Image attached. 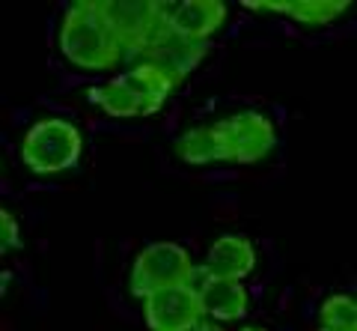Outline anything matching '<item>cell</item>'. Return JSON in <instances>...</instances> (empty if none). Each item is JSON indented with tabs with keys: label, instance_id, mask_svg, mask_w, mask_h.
<instances>
[{
	"label": "cell",
	"instance_id": "6da1fadb",
	"mask_svg": "<svg viewBox=\"0 0 357 331\" xmlns=\"http://www.w3.org/2000/svg\"><path fill=\"white\" fill-rule=\"evenodd\" d=\"M60 48L66 60L86 72L114 69L122 60V45L98 9V0H81L66 13L60 24Z\"/></svg>",
	"mask_w": 357,
	"mask_h": 331
},
{
	"label": "cell",
	"instance_id": "7a4b0ae2",
	"mask_svg": "<svg viewBox=\"0 0 357 331\" xmlns=\"http://www.w3.org/2000/svg\"><path fill=\"white\" fill-rule=\"evenodd\" d=\"M84 138L66 119H39L24 140H21V159L33 173H60L69 170L81 159Z\"/></svg>",
	"mask_w": 357,
	"mask_h": 331
},
{
	"label": "cell",
	"instance_id": "3957f363",
	"mask_svg": "<svg viewBox=\"0 0 357 331\" xmlns=\"http://www.w3.org/2000/svg\"><path fill=\"white\" fill-rule=\"evenodd\" d=\"M194 263L188 251L173 242H155L146 245L131 266V293L146 302L152 293H161L167 286H182L191 281Z\"/></svg>",
	"mask_w": 357,
	"mask_h": 331
},
{
	"label": "cell",
	"instance_id": "277c9868",
	"mask_svg": "<svg viewBox=\"0 0 357 331\" xmlns=\"http://www.w3.org/2000/svg\"><path fill=\"white\" fill-rule=\"evenodd\" d=\"M98 9L122 48L146 51L164 30V3L155 0H98Z\"/></svg>",
	"mask_w": 357,
	"mask_h": 331
},
{
	"label": "cell",
	"instance_id": "5b68a950",
	"mask_svg": "<svg viewBox=\"0 0 357 331\" xmlns=\"http://www.w3.org/2000/svg\"><path fill=\"white\" fill-rule=\"evenodd\" d=\"M143 314H146L149 331H197L206 316L203 304H199V293L188 284L152 293L143 302Z\"/></svg>",
	"mask_w": 357,
	"mask_h": 331
},
{
	"label": "cell",
	"instance_id": "8992f818",
	"mask_svg": "<svg viewBox=\"0 0 357 331\" xmlns=\"http://www.w3.org/2000/svg\"><path fill=\"white\" fill-rule=\"evenodd\" d=\"M218 126L229 147V161L238 164H253L265 159L277 143L271 119L259 114V110H241V114H232Z\"/></svg>",
	"mask_w": 357,
	"mask_h": 331
},
{
	"label": "cell",
	"instance_id": "52a82bcc",
	"mask_svg": "<svg viewBox=\"0 0 357 331\" xmlns=\"http://www.w3.org/2000/svg\"><path fill=\"white\" fill-rule=\"evenodd\" d=\"M143 54H146V63H152L155 69H161L173 84H182L188 75H191L194 66L206 57V42L188 39L182 33L164 27Z\"/></svg>",
	"mask_w": 357,
	"mask_h": 331
},
{
	"label": "cell",
	"instance_id": "ba28073f",
	"mask_svg": "<svg viewBox=\"0 0 357 331\" xmlns=\"http://www.w3.org/2000/svg\"><path fill=\"white\" fill-rule=\"evenodd\" d=\"M227 18V6L220 0H185V3H164V27L182 33L188 39L206 42L220 30Z\"/></svg>",
	"mask_w": 357,
	"mask_h": 331
},
{
	"label": "cell",
	"instance_id": "9c48e42d",
	"mask_svg": "<svg viewBox=\"0 0 357 331\" xmlns=\"http://www.w3.org/2000/svg\"><path fill=\"white\" fill-rule=\"evenodd\" d=\"M256 266V251L248 239L241 236H220L215 245L208 248L203 269L211 278L220 281H241L248 278Z\"/></svg>",
	"mask_w": 357,
	"mask_h": 331
},
{
	"label": "cell",
	"instance_id": "30bf717a",
	"mask_svg": "<svg viewBox=\"0 0 357 331\" xmlns=\"http://www.w3.org/2000/svg\"><path fill=\"white\" fill-rule=\"evenodd\" d=\"M199 304H203V314L215 323H236L248 314V293L241 281L208 278L199 290Z\"/></svg>",
	"mask_w": 357,
	"mask_h": 331
},
{
	"label": "cell",
	"instance_id": "8fae6325",
	"mask_svg": "<svg viewBox=\"0 0 357 331\" xmlns=\"http://www.w3.org/2000/svg\"><path fill=\"white\" fill-rule=\"evenodd\" d=\"M176 156L185 164H215L229 161V147L223 140L220 126H197L188 128L176 140Z\"/></svg>",
	"mask_w": 357,
	"mask_h": 331
},
{
	"label": "cell",
	"instance_id": "7c38bea8",
	"mask_svg": "<svg viewBox=\"0 0 357 331\" xmlns=\"http://www.w3.org/2000/svg\"><path fill=\"white\" fill-rule=\"evenodd\" d=\"M122 81L131 87V93H134V96H137L140 114H143V117L158 114V110L164 108V102L170 98V93L176 90V84L167 78L161 69H155V66L146 63V60H143L140 66H134L131 72L122 75Z\"/></svg>",
	"mask_w": 357,
	"mask_h": 331
},
{
	"label": "cell",
	"instance_id": "4fadbf2b",
	"mask_svg": "<svg viewBox=\"0 0 357 331\" xmlns=\"http://www.w3.org/2000/svg\"><path fill=\"white\" fill-rule=\"evenodd\" d=\"M244 6L256 9V13H283L307 27L331 24L349 9L345 0H286V3H244Z\"/></svg>",
	"mask_w": 357,
	"mask_h": 331
},
{
	"label": "cell",
	"instance_id": "5bb4252c",
	"mask_svg": "<svg viewBox=\"0 0 357 331\" xmlns=\"http://www.w3.org/2000/svg\"><path fill=\"white\" fill-rule=\"evenodd\" d=\"M89 102L98 105V108L105 110V114L119 117V119L137 117V114H140L137 96L131 93V87L122 81V78L107 81V84H102V87H93V90H89Z\"/></svg>",
	"mask_w": 357,
	"mask_h": 331
},
{
	"label": "cell",
	"instance_id": "9a60e30c",
	"mask_svg": "<svg viewBox=\"0 0 357 331\" xmlns=\"http://www.w3.org/2000/svg\"><path fill=\"white\" fill-rule=\"evenodd\" d=\"M321 328L357 331V299H351V295H331L321 304Z\"/></svg>",
	"mask_w": 357,
	"mask_h": 331
},
{
	"label": "cell",
	"instance_id": "2e32d148",
	"mask_svg": "<svg viewBox=\"0 0 357 331\" xmlns=\"http://www.w3.org/2000/svg\"><path fill=\"white\" fill-rule=\"evenodd\" d=\"M18 245H21L18 221L13 218V212H0V251H13Z\"/></svg>",
	"mask_w": 357,
	"mask_h": 331
},
{
	"label": "cell",
	"instance_id": "e0dca14e",
	"mask_svg": "<svg viewBox=\"0 0 357 331\" xmlns=\"http://www.w3.org/2000/svg\"><path fill=\"white\" fill-rule=\"evenodd\" d=\"M197 331H220V328H218V325H215V323H203V325H199V328H197Z\"/></svg>",
	"mask_w": 357,
	"mask_h": 331
},
{
	"label": "cell",
	"instance_id": "ac0fdd59",
	"mask_svg": "<svg viewBox=\"0 0 357 331\" xmlns=\"http://www.w3.org/2000/svg\"><path fill=\"white\" fill-rule=\"evenodd\" d=\"M244 331H265V328H256V325H250V328H244Z\"/></svg>",
	"mask_w": 357,
	"mask_h": 331
},
{
	"label": "cell",
	"instance_id": "d6986e66",
	"mask_svg": "<svg viewBox=\"0 0 357 331\" xmlns=\"http://www.w3.org/2000/svg\"><path fill=\"white\" fill-rule=\"evenodd\" d=\"M319 331H331V328H319Z\"/></svg>",
	"mask_w": 357,
	"mask_h": 331
}]
</instances>
